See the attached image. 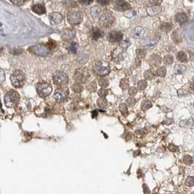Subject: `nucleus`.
<instances>
[{
    "label": "nucleus",
    "mask_w": 194,
    "mask_h": 194,
    "mask_svg": "<svg viewBox=\"0 0 194 194\" xmlns=\"http://www.w3.org/2000/svg\"><path fill=\"white\" fill-rule=\"evenodd\" d=\"M93 71L97 75L104 76L108 74L111 72V67L107 62L101 60V61L96 62L94 64Z\"/></svg>",
    "instance_id": "nucleus-1"
},
{
    "label": "nucleus",
    "mask_w": 194,
    "mask_h": 194,
    "mask_svg": "<svg viewBox=\"0 0 194 194\" xmlns=\"http://www.w3.org/2000/svg\"><path fill=\"white\" fill-rule=\"evenodd\" d=\"M20 96L16 91L10 90L4 96V102L8 108H13L19 102Z\"/></svg>",
    "instance_id": "nucleus-2"
},
{
    "label": "nucleus",
    "mask_w": 194,
    "mask_h": 194,
    "mask_svg": "<svg viewBox=\"0 0 194 194\" xmlns=\"http://www.w3.org/2000/svg\"><path fill=\"white\" fill-rule=\"evenodd\" d=\"M28 50L31 52H32L33 54L44 57V56H46L50 53L51 49L47 44H38L37 45H34V46L31 47L28 49Z\"/></svg>",
    "instance_id": "nucleus-3"
},
{
    "label": "nucleus",
    "mask_w": 194,
    "mask_h": 194,
    "mask_svg": "<svg viewBox=\"0 0 194 194\" xmlns=\"http://www.w3.org/2000/svg\"><path fill=\"white\" fill-rule=\"evenodd\" d=\"M10 81L12 84L16 87L19 88L23 85L24 83V74L20 70H15L13 72L10 76Z\"/></svg>",
    "instance_id": "nucleus-4"
},
{
    "label": "nucleus",
    "mask_w": 194,
    "mask_h": 194,
    "mask_svg": "<svg viewBox=\"0 0 194 194\" xmlns=\"http://www.w3.org/2000/svg\"><path fill=\"white\" fill-rule=\"evenodd\" d=\"M99 21L100 25L103 26V27H109L111 26L114 21V17L111 13V12L109 10H104L102 12L100 18H99Z\"/></svg>",
    "instance_id": "nucleus-5"
},
{
    "label": "nucleus",
    "mask_w": 194,
    "mask_h": 194,
    "mask_svg": "<svg viewBox=\"0 0 194 194\" xmlns=\"http://www.w3.org/2000/svg\"><path fill=\"white\" fill-rule=\"evenodd\" d=\"M37 91L39 95L42 98L49 96L52 92V86L46 82H39L37 84Z\"/></svg>",
    "instance_id": "nucleus-6"
},
{
    "label": "nucleus",
    "mask_w": 194,
    "mask_h": 194,
    "mask_svg": "<svg viewBox=\"0 0 194 194\" xmlns=\"http://www.w3.org/2000/svg\"><path fill=\"white\" fill-rule=\"evenodd\" d=\"M67 20L71 25H78L83 21V14L80 11H71L68 13Z\"/></svg>",
    "instance_id": "nucleus-7"
},
{
    "label": "nucleus",
    "mask_w": 194,
    "mask_h": 194,
    "mask_svg": "<svg viewBox=\"0 0 194 194\" xmlns=\"http://www.w3.org/2000/svg\"><path fill=\"white\" fill-rule=\"evenodd\" d=\"M90 74L88 69L86 68H80L76 71L74 74V79L81 83H84L89 78Z\"/></svg>",
    "instance_id": "nucleus-8"
},
{
    "label": "nucleus",
    "mask_w": 194,
    "mask_h": 194,
    "mask_svg": "<svg viewBox=\"0 0 194 194\" xmlns=\"http://www.w3.org/2000/svg\"><path fill=\"white\" fill-rule=\"evenodd\" d=\"M52 78L54 84L58 86L66 84L68 82V76L65 72L62 71H58L55 72L52 76Z\"/></svg>",
    "instance_id": "nucleus-9"
},
{
    "label": "nucleus",
    "mask_w": 194,
    "mask_h": 194,
    "mask_svg": "<svg viewBox=\"0 0 194 194\" xmlns=\"http://www.w3.org/2000/svg\"><path fill=\"white\" fill-rule=\"evenodd\" d=\"M69 92L68 88L66 87H60L57 89L54 93V98L57 102H64L68 98Z\"/></svg>",
    "instance_id": "nucleus-10"
},
{
    "label": "nucleus",
    "mask_w": 194,
    "mask_h": 194,
    "mask_svg": "<svg viewBox=\"0 0 194 194\" xmlns=\"http://www.w3.org/2000/svg\"><path fill=\"white\" fill-rule=\"evenodd\" d=\"M114 8L121 12L126 11L130 9V4L124 0H117L114 3Z\"/></svg>",
    "instance_id": "nucleus-11"
},
{
    "label": "nucleus",
    "mask_w": 194,
    "mask_h": 194,
    "mask_svg": "<svg viewBox=\"0 0 194 194\" xmlns=\"http://www.w3.org/2000/svg\"><path fill=\"white\" fill-rule=\"evenodd\" d=\"M123 34L121 31H111L108 35V39L111 42H118L122 40Z\"/></svg>",
    "instance_id": "nucleus-12"
},
{
    "label": "nucleus",
    "mask_w": 194,
    "mask_h": 194,
    "mask_svg": "<svg viewBox=\"0 0 194 194\" xmlns=\"http://www.w3.org/2000/svg\"><path fill=\"white\" fill-rule=\"evenodd\" d=\"M49 19L50 21V23L52 25L55 26V25H58V24L61 23L63 21V17L61 14L59 13H52L50 14Z\"/></svg>",
    "instance_id": "nucleus-13"
},
{
    "label": "nucleus",
    "mask_w": 194,
    "mask_h": 194,
    "mask_svg": "<svg viewBox=\"0 0 194 194\" xmlns=\"http://www.w3.org/2000/svg\"><path fill=\"white\" fill-rule=\"evenodd\" d=\"M161 11V8L159 5H156V4H153L152 6H149V7H146V12L149 15L153 16L160 13Z\"/></svg>",
    "instance_id": "nucleus-14"
},
{
    "label": "nucleus",
    "mask_w": 194,
    "mask_h": 194,
    "mask_svg": "<svg viewBox=\"0 0 194 194\" xmlns=\"http://www.w3.org/2000/svg\"><path fill=\"white\" fill-rule=\"evenodd\" d=\"M62 38L65 40H71L75 37L76 31L72 28H68L62 32Z\"/></svg>",
    "instance_id": "nucleus-15"
},
{
    "label": "nucleus",
    "mask_w": 194,
    "mask_h": 194,
    "mask_svg": "<svg viewBox=\"0 0 194 194\" xmlns=\"http://www.w3.org/2000/svg\"><path fill=\"white\" fill-rule=\"evenodd\" d=\"M112 58L116 62H120L123 60V52L122 49L116 48L112 52Z\"/></svg>",
    "instance_id": "nucleus-16"
},
{
    "label": "nucleus",
    "mask_w": 194,
    "mask_h": 194,
    "mask_svg": "<svg viewBox=\"0 0 194 194\" xmlns=\"http://www.w3.org/2000/svg\"><path fill=\"white\" fill-rule=\"evenodd\" d=\"M91 36H92V38L93 39L98 40L100 38L102 37L103 31L98 27L94 28L92 30V32H91Z\"/></svg>",
    "instance_id": "nucleus-17"
},
{
    "label": "nucleus",
    "mask_w": 194,
    "mask_h": 194,
    "mask_svg": "<svg viewBox=\"0 0 194 194\" xmlns=\"http://www.w3.org/2000/svg\"><path fill=\"white\" fill-rule=\"evenodd\" d=\"M145 31L142 27H136L132 31V37L136 39H140L143 37Z\"/></svg>",
    "instance_id": "nucleus-18"
},
{
    "label": "nucleus",
    "mask_w": 194,
    "mask_h": 194,
    "mask_svg": "<svg viewBox=\"0 0 194 194\" xmlns=\"http://www.w3.org/2000/svg\"><path fill=\"white\" fill-rule=\"evenodd\" d=\"M148 63L150 65L152 66H156L158 64H159L161 63V58L160 56L157 55V54H153L150 56V59L148 60Z\"/></svg>",
    "instance_id": "nucleus-19"
},
{
    "label": "nucleus",
    "mask_w": 194,
    "mask_h": 194,
    "mask_svg": "<svg viewBox=\"0 0 194 194\" xmlns=\"http://www.w3.org/2000/svg\"><path fill=\"white\" fill-rule=\"evenodd\" d=\"M32 10L35 13L38 14V15H43L46 12V10H45L44 7L41 4H35V5H34L32 7Z\"/></svg>",
    "instance_id": "nucleus-20"
},
{
    "label": "nucleus",
    "mask_w": 194,
    "mask_h": 194,
    "mask_svg": "<svg viewBox=\"0 0 194 194\" xmlns=\"http://www.w3.org/2000/svg\"><path fill=\"white\" fill-rule=\"evenodd\" d=\"M157 44V41L155 40L154 39H151V38H148V39H144L143 41V44L146 47L148 48H152L154 47Z\"/></svg>",
    "instance_id": "nucleus-21"
},
{
    "label": "nucleus",
    "mask_w": 194,
    "mask_h": 194,
    "mask_svg": "<svg viewBox=\"0 0 194 194\" xmlns=\"http://www.w3.org/2000/svg\"><path fill=\"white\" fill-rule=\"evenodd\" d=\"M90 13L94 20H97L100 15V9L98 6H94L90 10Z\"/></svg>",
    "instance_id": "nucleus-22"
},
{
    "label": "nucleus",
    "mask_w": 194,
    "mask_h": 194,
    "mask_svg": "<svg viewBox=\"0 0 194 194\" xmlns=\"http://www.w3.org/2000/svg\"><path fill=\"white\" fill-rule=\"evenodd\" d=\"M175 21L180 23H183L187 21V16L186 14L183 13H177L175 15Z\"/></svg>",
    "instance_id": "nucleus-23"
},
{
    "label": "nucleus",
    "mask_w": 194,
    "mask_h": 194,
    "mask_svg": "<svg viewBox=\"0 0 194 194\" xmlns=\"http://www.w3.org/2000/svg\"><path fill=\"white\" fill-rule=\"evenodd\" d=\"M172 28V25L169 23H163L160 26V29L163 32H169Z\"/></svg>",
    "instance_id": "nucleus-24"
},
{
    "label": "nucleus",
    "mask_w": 194,
    "mask_h": 194,
    "mask_svg": "<svg viewBox=\"0 0 194 194\" xmlns=\"http://www.w3.org/2000/svg\"><path fill=\"white\" fill-rule=\"evenodd\" d=\"M193 119H185V120H183L180 122V125L183 127H191L193 125Z\"/></svg>",
    "instance_id": "nucleus-25"
},
{
    "label": "nucleus",
    "mask_w": 194,
    "mask_h": 194,
    "mask_svg": "<svg viewBox=\"0 0 194 194\" xmlns=\"http://www.w3.org/2000/svg\"><path fill=\"white\" fill-rule=\"evenodd\" d=\"M177 59L180 62H187V56L186 53L185 52L180 51L177 54Z\"/></svg>",
    "instance_id": "nucleus-26"
},
{
    "label": "nucleus",
    "mask_w": 194,
    "mask_h": 194,
    "mask_svg": "<svg viewBox=\"0 0 194 194\" xmlns=\"http://www.w3.org/2000/svg\"><path fill=\"white\" fill-rule=\"evenodd\" d=\"M99 85L102 87L103 88H106L109 85L108 79L106 77H101L99 79Z\"/></svg>",
    "instance_id": "nucleus-27"
},
{
    "label": "nucleus",
    "mask_w": 194,
    "mask_h": 194,
    "mask_svg": "<svg viewBox=\"0 0 194 194\" xmlns=\"http://www.w3.org/2000/svg\"><path fill=\"white\" fill-rule=\"evenodd\" d=\"M129 80L127 78H122L120 82V87L122 89H126L129 87Z\"/></svg>",
    "instance_id": "nucleus-28"
},
{
    "label": "nucleus",
    "mask_w": 194,
    "mask_h": 194,
    "mask_svg": "<svg viewBox=\"0 0 194 194\" xmlns=\"http://www.w3.org/2000/svg\"><path fill=\"white\" fill-rule=\"evenodd\" d=\"M136 54L138 59H143L146 55V52L143 49H137L136 51Z\"/></svg>",
    "instance_id": "nucleus-29"
},
{
    "label": "nucleus",
    "mask_w": 194,
    "mask_h": 194,
    "mask_svg": "<svg viewBox=\"0 0 194 194\" xmlns=\"http://www.w3.org/2000/svg\"><path fill=\"white\" fill-rule=\"evenodd\" d=\"M72 89L74 92H76V93H79L81 92L83 90V87L81 84L79 83H76L74 85L72 86Z\"/></svg>",
    "instance_id": "nucleus-30"
},
{
    "label": "nucleus",
    "mask_w": 194,
    "mask_h": 194,
    "mask_svg": "<svg viewBox=\"0 0 194 194\" xmlns=\"http://www.w3.org/2000/svg\"><path fill=\"white\" fill-rule=\"evenodd\" d=\"M157 75L160 77H164L166 76V74H167V70H166V68L164 66H161L159 68H158L156 71Z\"/></svg>",
    "instance_id": "nucleus-31"
},
{
    "label": "nucleus",
    "mask_w": 194,
    "mask_h": 194,
    "mask_svg": "<svg viewBox=\"0 0 194 194\" xmlns=\"http://www.w3.org/2000/svg\"><path fill=\"white\" fill-rule=\"evenodd\" d=\"M88 59L89 57L87 55H86V54H82V55H79L78 57V59H77V60L79 63H81V64H84L86 63L88 61Z\"/></svg>",
    "instance_id": "nucleus-32"
},
{
    "label": "nucleus",
    "mask_w": 194,
    "mask_h": 194,
    "mask_svg": "<svg viewBox=\"0 0 194 194\" xmlns=\"http://www.w3.org/2000/svg\"><path fill=\"white\" fill-rule=\"evenodd\" d=\"M174 61V58L172 55H171V54H167L166 55L164 58H163V62H164V63L167 65H170L172 64Z\"/></svg>",
    "instance_id": "nucleus-33"
},
{
    "label": "nucleus",
    "mask_w": 194,
    "mask_h": 194,
    "mask_svg": "<svg viewBox=\"0 0 194 194\" xmlns=\"http://www.w3.org/2000/svg\"><path fill=\"white\" fill-rule=\"evenodd\" d=\"M154 76V74L151 70H148L144 73V78L146 80H151Z\"/></svg>",
    "instance_id": "nucleus-34"
},
{
    "label": "nucleus",
    "mask_w": 194,
    "mask_h": 194,
    "mask_svg": "<svg viewBox=\"0 0 194 194\" xmlns=\"http://www.w3.org/2000/svg\"><path fill=\"white\" fill-rule=\"evenodd\" d=\"M119 111L120 112L122 113L123 115H126L128 113V109H127V106L125 103H121L119 106Z\"/></svg>",
    "instance_id": "nucleus-35"
},
{
    "label": "nucleus",
    "mask_w": 194,
    "mask_h": 194,
    "mask_svg": "<svg viewBox=\"0 0 194 194\" xmlns=\"http://www.w3.org/2000/svg\"><path fill=\"white\" fill-rule=\"evenodd\" d=\"M172 39H173V41L174 42H180L182 40L180 34H178V32H177V31H174L172 34Z\"/></svg>",
    "instance_id": "nucleus-36"
},
{
    "label": "nucleus",
    "mask_w": 194,
    "mask_h": 194,
    "mask_svg": "<svg viewBox=\"0 0 194 194\" xmlns=\"http://www.w3.org/2000/svg\"><path fill=\"white\" fill-rule=\"evenodd\" d=\"M98 106L100 108H105L107 106V101L104 98H100L98 100Z\"/></svg>",
    "instance_id": "nucleus-37"
},
{
    "label": "nucleus",
    "mask_w": 194,
    "mask_h": 194,
    "mask_svg": "<svg viewBox=\"0 0 194 194\" xmlns=\"http://www.w3.org/2000/svg\"><path fill=\"white\" fill-rule=\"evenodd\" d=\"M151 106H152V103H151L150 101H149V100H145L142 103L141 108H142L143 110H148V109L150 108Z\"/></svg>",
    "instance_id": "nucleus-38"
},
{
    "label": "nucleus",
    "mask_w": 194,
    "mask_h": 194,
    "mask_svg": "<svg viewBox=\"0 0 194 194\" xmlns=\"http://www.w3.org/2000/svg\"><path fill=\"white\" fill-rule=\"evenodd\" d=\"M175 69H176V73L177 74H183V73L185 71L186 67L185 65H176Z\"/></svg>",
    "instance_id": "nucleus-39"
},
{
    "label": "nucleus",
    "mask_w": 194,
    "mask_h": 194,
    "mask_svg": "<svg viewBox=\"0 0 194 194\" xmlns=\"http://www.w3.org/2000/svg\"><path fill=\"white\" fill-rule=\"evenodd\" d=\"M87 89H88L89 92H95L96 90V89H97V84H96L95 82H92L90 84H89L87 87Z\"/></svg>",
    "instance_id": "nucleus-40"
},
{
    "label": "nucleus",
    "mask_w": 194,
    "mask_h": 194,
    "mask_svg": "<svg viewBox=\"0 0 194 194\" xmlns=\"http://www.w3.org/2000/svg\"><path fill=\"white\" fill-rule=\"evenodd\" d=\"M137 87L140 90H143L147 87V82L146 80H140L137 84Z\"/></svg>",
    "instance_id": "nucleus-41"
},
{
    "label": "nucleus",
    "mask_w": 194,
    "mask_h": 194,
    "mask_svg": "<svg viewBox=\"0 0 194 194\" xmlns=\"http://www.w3.org/2000/svg\"><path fill=\"white\" fill-rule=\"evenodd\" d=\"M185 185L188 187H192L194 185V177H187L185 180Z\"/></svg>",
    "instance_id": "nucleus-42"
},
{
    "label": "nucleus",
    "mask_w": 194,
    "mask_h": 194,
    "mask_svg": "<svg viewBox=\"0 0 194 194\" xmlns=\"http://www.w3.org/2000/svg\"><path fill=\"white\" fill-rule=\"evenodd\" d=\"M183 162L185 164H187V165H190L191 163H193V159H192V157L190 156H188V155H186V156H185L183 158Z\"/></svg>",
    "instance_id": "nucleus-43"
},
{
    "label": "nucleus",
    "mask_w": 194,
    "mask_h": 194,
    "mask_svg": "<svg viewBox=\"0 0 194 194\" xmlns=\"http://www.w3.org/2000/svg\"><path fill=\"white\" fill-rule=\"evenodd\" d=\"M77 49H78V44L75 42H73L69 47V51L71 52L72 53H76L77 51Z\"/></svg>",
    "instance_id": "nucleus-44"
},
{
    "label": "nucleus",
    "mask_w": 194,
    "mask_h": 194,
    "mask_svg": "<svg viewBox=\"0 0 194 194\" xmlns=\"http://www.w3.org/2000/svg\"><path fill=\"white\" fill-rule=\"evenodd\" d=\"M136 15V12L135 10H126L125 12V13H124V16H126V17H128V18H130V17H134L135 15Z\"/></svg>",
    "instance_id": "nucleus-45"
},
{
    "label": "nucleus",
    "mask_w": 194,
    "mask_h": 194,
    "mask_svg": "<svg viewBox=\"0 0 194 194\" xmlns=\"http://www.w3.org/2000/svg\"><path fill=\"white\" fill-rule=\"evenodd\" d=\"M108 94V91L106 89H100L98 91V95L100 98H105Z\"/></svg>",
    "instance_id": "nucleus-46"
},
{
    "label": "nucleus",
    "mask_w": 194,
    "mask_h": 194,
    "mask_svg": "<svg viewBox=\"0 0 194 194\" xmlns=\"http://www.w3.org/2000/svg\"><path fill=\"white\" fill-rule=\"evenodd\" d=\"M130 45V41L126 39V40H124L122 42L121 44V48L123 49V50H126L127 48L129 47V46Z\"/></svg>",
    "instance_id": "nucleus-47"
},
{
    "label": "nucleus",
    "mask_w": 194,
    "mask_h": 194,
    "mask_svg": "<svg viewBox=\"0 0 194 194\" xmlns=\"http://www.w3.org/2000/svg\"><path fill=\"white\" fill-rule=\"evenodd\" d=\"M135 102H136V100H135V99L133 97H130L129 98L126 100V103L129 105V106L130 107H132L135 104Z\"/></svg>",
    "instance_id": "nucleus-48"
},
{
    "label": "nucleus",
    "mask_w": 194,
    "mask_h": 194,
    "mask_svg": "<svg viewBox=\"0 0 194 194\" xmlns=\"http://www.w3.org/2000/svg\"><path fill=\"white\" fill-rule=\"evenodd\" d=\"M79 4H81L83 6H87L89 5L90 4L92 3L93 0H78Z\"/></svg>",
    "instance_id": "nucleus-49"
},
{
    "label": "nucleus",
    "mask_w": 194,
    "mask_h": 194,
    "mask_svg": "<svg viewBox=\"0 0 194 194\" xmlns=\"http://www.w3.org/2000/svg\"><path fill=\"white\" fill-rule=\"evenodd\" d=\"M129 95L131 96H135L137 92V89L135 87H132L129 89Z\"/></svg>",
    "instance_id": "nucleus-50"
},
{
    "label": "nucleus",
    "mask_w": 194,
    "mask_h": 194,
    "mask_svg": "<svg viewBox=\"0 0 194 194\" xmlns=\"http://www.w3.org/2000/svg\"><path fill=\"white\" fill-rule=\"evenodd\" d=\"M11 2L16 6H22L25 2V0H10Z\"/></svg>",
    "instance_id": "nucleus-51"
},
{
    "label": "nucleus",
    "mask_w": 194,
    "mask_h": 194,
    "mask_svg": "<svg viewBox=\"0 0 194 194\" xmlns=\"http://www.w3.org/2000/svg\"><path fill=\"white\" fill-rule=\"evenodd\" d=\"M5 80V74L2 68H0V84L3 83Z\"/></svg>",
    "instance_id": "nucleus-52"
},
{
    "label": "nucleus",
    "mask_w": 194,
    "mask_h": 194,
    "mask_svg": "<svg viewBox=\"0 0 194 194\" xmlns=\"http://www.w3.org/2000/svg\"><path fill=\"white\" fill-rule=\"evenodd\" d=\"M143 188L144 194H150V189H149V187H148V186L146 184H143Z\"/></svg>",
    "instance_id": "nucleus-53"
},
{
    "label": "nucleus",
    "mask_w": 194,
    "mask_h": 194,
    "mask_svg": "<svg viewBox=\"0 0 194 194\" xmlns=\"http://www.w3.org/2000/svg\"><path fill=\"white\" fill-rule=\"evenodd\" d=\"M97 2H98L100 5L102 6H106L107 4H108L111 2V0H97Z\"/></svg>",
    "instance_id": "nucleus-54"
},
{
    "label": "nucleus",
    "mask_w": 194,
    "mask_h": 194,
    "mask_svg": "<svg viewBox=\"0 0 194 194\" xmlns=\"http://www.w3.org/2000/svg\"><path fill=\"white\" fill-rule=\"evenodd\" d=\"M21 52H22V50L20 48H13L11 50V53L13 54H21Z\"/></svg>",
    "instance_id": "nucleus-55"
},
{
    "label": "nucleus",
    "mask_w": 194,
    "mask_h": 194,
    "mask_svg": "<svg viewBox=\"0 0 194 194\" xmlns=\"http://www.w3.org/2000/svg\"><path fill=\"white\" fill-rule=\"evenodd\" d=\"M177 147L176 146H174V144H170L169 146V150H170L171 152H176L177 150Z\"/></svg>",
    "instance_id": "nucleus-56"
},
{
    "label": "nucleus",
    "mask_w": 194,
    "mask_h": 194,
    "mask_svg": "<svg viewBox=\"0 0 194 194\" xmlns=\"http://www.w3.org/2000/svg\"><path fill=\"white\" fill-rule=\"evenodd\" d=\"M149 2H150L151 4H153L159 5V4L162 2V0H149Z\"/></svg>",
    "instance_id": "nucleus-57"
},
{
    "label": "nucleus",
    "mask_w": 194,
    "mask_h": 194,
    "mask_svg": "<svg viewBox=\"0 0 194 194\" xmlns=\"http://www.w3.org/2000/svg\"><path fill=\"white\" fill-rule=\"evenodd\" d=\"M190 85H191V88L193 89L194 90V78L191 82V84H190Z\"/></svg>",
    "instance_id": "nucleus-58"
},
{
    "label": "nucleus",
    "mask_w": 194,
    "mask_h": 194,
    "mask_svg": "<svg viewBox=\"0 0 194 194\" xmlns=\"http://www.w3.org/2000/svg\"><path fill=\"white\" fill-rule=\"evenodd\" d=\"M2 26V24H1V23H0V26Z\"/></svg>",
    "instance_id": "nucleus-59"
},
{
    "label": "nucleus",
    "mask_w": 194,
    "mask_h": 194,
    "mask_svg": "<svg viewBox=\"0 0 194 194\" xmlns=\"http://www.w3.org/2000/svg\"><path fill=\"white\" fill-rule=\"evenodd\" d=\"M132 1H135V0H132Z\"/></svg>",
    "instance_id": "nucleus-60"
}]
</instances>
